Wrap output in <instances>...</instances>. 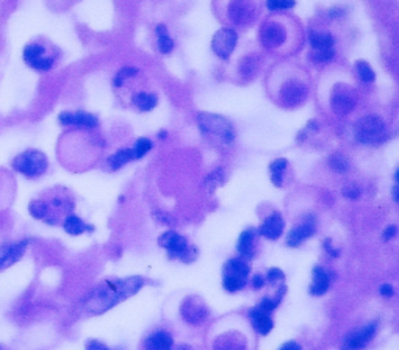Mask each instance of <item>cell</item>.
<instances>
[{
  "label": "cell",
  "instance_id": "bcb514c9",
  "mask_svg": "<svg viewBox=\"0 0 399 350\" xmlns=\"http://www.w3.org/2000/svg\"><path fill=\"white\" fill-rule=\"evenodd\" d=\"M394 180L399 183V169H396V172H394Z\"/></svg>",
  "mask_w": 399,
  "mask_h": 350
},
{
  "label": "cell",
  "instance_id": "8992f818",
  "mask_svg": "<svg viewBox=\"0 0 399 350\" xmlns=\"http://www.w3.org/2000/svg\"><path fill=\"white\" fill-rule=\"evenodd\" d=\"M197 122L201 130L210 139H216L221 144H232L235 141V130L233 125L223 116L201 113L197 116Z\"/></svg>",
  "mask_w": 399,
  "mask_h": 350
},
{
  "label": "cell",
  "instance_id": "836d02e7",
  "mask_svg": "<svg viewBox=\"0 0 399 350\" xmlns=\"http://www.w3.org/2000/svg\"><path fill=\"white\" fill-rule=\"evenodd\" d=\"M248 281H243V280H238V278H233V277H227V275H223V288L227 291V293H238L241 291L244 286H246Z\"/></svg>",
  "mask_w": 399,
  "mask_h": 350
},
{
  "label": "cell",
  "instance_id": "d590c367",
  "mask_svg": "<svg viewBox=\"0 0 399 350\" xmlns=\"http://www.w3.org/2000/svg\"><path fill=\"white\" fill-rule=\"evenodd\" d=\"M265 280H266L268 284H275V283L285 280V274L279 267H271V269H268V272L265 275Z\"/></svg>",
  "mask_w": 399,
  "mask_h": 350
},
{
  "label": "cell",
  "instance_id": "7dc6e473",
  "mask_svg": "<svg viewBox=\"0 0 399 350\" xmlns=\"http://www.w3.org/2000/svg\"><path fill=\"white\" fill-rule=\"evenodd\" d=\"M0 350H5V348H4V345H2V344H0Z\"/></svg>",
  "mask_w": 399,
  "mask_h": 350
},
{
  "label": "cell",
  "instance_id": "7402d4cb",
  "mask_svg": "<svg viewBox=\"0 0 399 350\" xmlns=\"http://www.w3.org/2000/svg\"><path fill=\"white\" fill-rule=\"evenodd\" d=\"M257 230L255 229H246L238 238L236 242V250L240 253V257L244 260H252L255 257V238H257Z\"/></svg>",
  "mask_w": 399,
  "mask_h": 350
},
{
  "label": "cell",
  "instance_id": "d6986e66",
  "mask_svg": "<svg viewBox=\"0 0 399 350\" xmlns=\"http://www.w3.org/2000/svg\"><path fill=\"white\" fill-rule=\"evenodd\" d=\"M312 275H313V280L309 286L310 296H313V297L324 296L330 288V272H327L323 266H315Z\"/></svg>",
  "mask_w": 399,
  "mask_h": 350
},
{
  "label": "cell",
  "instance_id": "60d3db41",
  "mask_svg": "<svg viewBox=\"0 0 399 350\" xmlns=\"http://www.w3.org/2000/svg\"><path fill=\"white\" fill-rule=\"evenodd\" d=\"M379 293H381V296H384V297H393V296H394V288H393L390 283H384V284L379 286Z\"/></svg>",
  "mask_w": 399,
  "mask_h": 350
},
{
  "label": "cell",
  "instance_id": "5b68a950",
  "mask_svg": "<svg viewBox=\"0 0 399 350\" xmlns=\"http://www.w3.org/2000/svg\"><path fill=\"white\" fill-rule=\"evenodd\" d=\"M11 168L27 180H39L49 171V158L39 149H25L11 160Z\"/></svg>",
  "mask_w": 399,
  "mask_h": 350
},
{
  "label": "cell",
  "instance_id": "2e32d148",
  "mask_svg": "<svg viewBox=\"0 0 399 350\" xmlns=\"http://www.w3.org/2000/svg\"><path fill=\"white\" fill-rule=\"evenodd\" d=\"M180 314L188 324H199L208 316V310L197 299H187L180 306Z\"/></svg>",
  "mask_w": 399,
  "mask_h": 350
},
{
  "label": "cell",
  "instance_id": "484cf974",
  "mask_svg": "<svg viewBox=\"0 0 399 350\" xmlns=\"http://www.w3.org/2000/svg\"><path fill=\"white\" fill-rule=\"evenodd\" d=\"M287 293V288H285V286H281V288H279V291L277 293H275L274 296H268V297H263L260 302H258V308L260 310H263V311H266V313H272L275 308H277L281 303H282V299H284V294Z\"/></svg>",
  "mask_w": 399,
  "mask_h": 350
},
{
  "label": "cell",
  "instance_id": "d4e9b609",
  "mask_svg": "<svg viewBox=\"0 0 399 350\" xmlns=\"http://www.w3.org/2000/svg\"><path fill=\"white\" fill-rule=\"evenodd\" d=\"M284 38H285L284 30L281 27H277L275 24H268L263 28V31H262V39H263L265 46H268V47L281 46Z\"/></svg>",
  "mask_w": 399,
  "mask_h": 350
},
{
  "label": "cell",
  "instance_id": "30bf717a",
  "mask_svg": "<svg viewBox=\"0 0 399 350\" xmlns=\"http://www.w3.org/2000/svg\"><path fill=\"white\" fill-rule=\"evenodd\" d=\"M30 242H32L30 238H21L0 245V274L17 264L25 257Z\"/></svg>",
  "mask_w": 399,
  "mask_h": 350
},
{
  "label": "cell",
  "instance_id": "e575fe53",
  "mask_svg": "<svg viewBox=\"0 0 399 350\" xmlns=\"http://www.w3.org/2000/svg\"><path fill=\"white\" fill-rule=\"evenodd\" d=\"M296 5L294 0H266V7L272 11L277 10H290Z\"/></svg>",
  "mask_w": 399,
  "mask_h": 350
},
{
  "label": "cell",
  "instance_id": "74e56055",
  "mask_svg": "<svg viewBox=\"0 0 399 350\" xmlns=\"http://www.w3.org/2000/svg\"><path fill=\"white\" fill-rule=\"evenodd\" d=\"M335 52L333 49H324V50H315V59L316 61H321V63H326V61H330L333 58Z\"/></svg>",
  "mask_w": 399,
  "mask_h": 350
},
{
  "label": "cell",
  "instance_id": "8d00e7d4",
  "mask_svg": "<svg viewBox=\"0 0 399 350\" xmlns=\"http://www.w3.org/2000/svg\"><path fill=\"white\" fill-rule=\"evenodd\" d=\"M85 350H113L111 347H108L104 341L99 339H88L85 344Z\"/></svg>",
  "mask_w": 399,
  "mask_h": 350
},
{
  "label": "cell",
  "instance_id": "4dcf8cb0",
  "mask_svg": "<svg viewBox=\"0 0 399 350\" xmlns=\"http://www.w3.org/2000/svg\"><path fill=\"white\" fill-rule=\"evenodd\" d=\"M153 147V142L149 139V138H138L135 141V144L132 146L133 149V155H135V160H141V158H144Z\"/></svg>",
  "mask_w": 399,
  "mask_h": 350
},
{
  "label": "cell",
  "instance_id": "f1b7e54d",
  "mask_svg": "<svg viewBox=\"0 0 399 350\" xmlns=\"http://www.w3.org/2000/svg\"><path fill=\"white\" fill-rule=\"evenodd\" d=\"M288 166V161L285 160V158H277L275 161H272L269 164V171H271V180L275 186H281L282 184V177H284V172Z\"/></svg>",
  "mask_w": 399,
  "mask_h": 350
},
{
  "label": "cell",
  "instance_id": "7a4b0ae2",
  "mask_svg": "<svg viewBox=\"0 0 399 350\" xmlns=\"http://www.w3.org/2000/svg\"><path fill=\"white\" fill-rule=\"evenodd\" d=\"M105 147L107 141L97 130H66L58 141V160L72 172H85L102 160Z\"/></svg>",
  "mask_w": 399,
  "mask_h": 350
},
{
  "label": "cell",
  "instance_id": "f35d334b",
  "mask_svg": "<svg viewBox=\"0 0 399 350\" xmlns=\"http://www.w3.org/2000/svg\"><path fill=\"white\" fill-rule=\"evenodd\" d=\"M343 196L351 199V200H357L360 197V189L357 186H348L343 189Z\"/></svg>",
  "mask_w": 399,
  "mask_h": 350
},
{
  "label": "cell",
  "instance_id": "7bdbcfd3",
  "mask_svg": "<svg viewBox=\"0 0 399 350\" xmlns=\"http://www.w3.org/2000/svg\"><path fill=\"white\" fill-rule=\"evenodd\" d=\"M396 233H397V227H396V225H388V227L384 230L382 238H384V241H390V239H393V238L396 236Z\"/></svg>",
  "mask_w": 399,
  "mask_h": 350
},
{
  "label": "cell",
  "instance_id": "e0dca14e",
  "mask_svg": "<svg viewBox=\"0 0 399 350\" xmlns=\"http://www.w3.org/2000/svg\"><path fill=\"white\" fill-rule=\"evenodd\" d=\"M132 161H135L133 149L132 147H122V149H117L114 153H111L104 161V169L108 171V172H117Z\"/></svg>",
  "mask_w": 399,
  "mask_h": 350
},
{
  "label": "cell",
  "instance_id": "8fae6325",
  "mask_svg": "<svg viewBox=\"0 0 399 350\" xmlns=\"http://www.w3.org/2000/svg\"><path fill=\"white\" fill-rule=\"evenodd\" d=\"M377 321H371L360 328L352 330L343 341V350H362L373 341L377 332Z\"/></svg>",
  "mask_w": 399,
  "mask_h": 350
},
{
  "label": "cell",
  "instance_id": "4fadbf2b",
  "mask_svg": "<svg viewBox=\"0 0 399 350\" xmlns=\"http://www.w3.org/2000/svg\"><path fill=\"white\" fill-rule=\"evenodd\" d=\"M316 232V219L315 216H307L299 225L293 227L287 236V245L288 247H299L304 241L310 239Z\"/></svg>",
  "mask_w": 399,
  "mask_h": 350
},
{
  "label": "cell",
  "instance_id": "5bb4252c",
  "mask_svg": "<svg viewBox=\"0 0 399 350\" xmlns=\"http://www.w3.org/2000/svg\"><path fill=\"white\" fill-rule=\"evenodd\" d=\"M141 350H174V338L168 330L155 328L144 336Z\"/></svg>",
  "mask_w": 399,
  "mask_h": 350
},
{
  "label": "cell",
  "instance_id": "6da1fadb",
  "mask_svg": "<svg viewBox=\"0 0 399 350\" xmlns=\"http://www.w3.org/2000/svg\"><path fill=\"white\" fill-rule=\"evenodd\" d=\"M147 284V278L141 275H132L126 278H104L94 284L86 294L78 300L77 308L83 316L93 317L108 313L119 303L136 296Z\"/></svg>",
  "mask_w": 399,
  "mask_h": 350
},
{
  "label": "cell",
  "instance_id": "603a6c76",
  "mask_svg": "<svg viewBox=\"0 0 399 350\" xmlns=\"http://www.w3.org/2000/svg\"><path fill=\"white\" fill-rule=\"evenodd\" d=\"M354 104L355 102H354L352 94L346 89V86H345V89H335L333 91L330 105L338 114H348L354 108Z\"/></svg>",
  "mask_w": 399,
  "mask_h": 350
},
{
  "label": "cell",
  "instance_id": "ac0fdd59",
  "mask_svg": "<svg viewBox=\"0 0 399 350\" xmlns=\"http://www.w3.org/2000/svg\"><path fill=\"white\" fill-rule=\"evenodd\" d=\"M248 317H249L251 325L254 327V330H255L258 335H262V336L269 335V332H271L272 327H274V321H272L271 314L266 313V311H263V310H260L258 306L251 308L249 313H248Z\"/></svg>",
  "mask_w": 399,
  "mask_h": 350
},
{
  "label": "cell",
  "instance_id": "44dd1931",
  "mask_svg": "<svg viewBox=\"0 0 399 350\" xmlns=\"http://www.w3.org/2000/svg\"><path fill=\"white\" fill-rule=\"evenodd\" d=\"M249 274H251V264L248 260H244L241 257L227 260L223 267V275L233 277V278H238L243 281H248Z\"/></svg>",
  "mask_w": 399,
  "mask_h": 350
},
{
  "label": "cell",
  "instance_id": "ab89813d",
  "mask_svg": "<svg viewBox=\"0 0 399 350\" xmlns=\"http://www.w3.org/2000/svg\"><path fill=\"white\" fill-rule=\"evenodd\" d=\"M251 283H252V288L255 290V291H258V290H262L263 286L266 284V280H265V275H262V274H255L254 277H252V280H251Z\"/></svg>",
  "mask_w": 399,
  "mask_h": 350
},
{
  "label": "cell",
  "instance_id": "f546056e",
  "mask_svg": "<svg viewBox=\"0 0 399 350\" xmlns=\"http://www.w3.org/2000/svg\"><path fill=\"white\" fill-rule=\"evenodd\" d=\"M355 71H357L358 78L365 83H373L376 80V72L373 71V68L368 65L366 61H357L355 63Z\"/></svg>",
  "mask_w": 399,
  "mask_h": 350
},
{
  "label": "cell",
  "instance_id": "3957f363",
  "mask_svg": "<svg viewBox=\"0 0 399 350\" xmlns=\"http://www.w3.org/2000/svg\"><path fill=\"white\" fill-rule=\"evenodd\" d=\"M75 208L77 197L66 186L49 188L28 203L30 216L49 227H61L63 220L69 214L75 213Z\"/></svg>",
  "mask_w": 399,
  "mask_h": 350
},
{
  "label": "cell",
  "instance_id": "d6a6232c",
  "mask_svg": "<svg viewBox=\"0 0 399 350\" xmlns=\"http://www.w3.org/2000/svg\"><path fill=\"white\" fill-rule=\"evenodd\" d=\"M329 166L330 169H333L335 172L338 174H343L349 169V160L345 156V155H340V153H335L329 158Z\"/></svg>",
  "mask_w": 399,
  "mask_h": 350
},
{
  "label": "cell",
  "instance_id": "7c38bea8",
  "mask_svg": "<svg viewBox=\"0 0 399 350\" xmlns=\"http://www.w3.org/2000/svg\"><path fill=\"white\" fill-rule=\"evenodd\" d=\"M236 43H238L236 31L232 30V28L224 27V28H221L220 31H216V35L213 36L211 49H213V52L216 53L220 58L227 59V58L232 55V52H233Z\"/></svg>",
  "mask_w": 399,
  "mask_h": 350
},
{
  "label": "cell",
  "instance_id": "f6af8a7d",
  "mask_svg": "<svg viewBox=\"0 0 399 350\" xmlns=\"http://www.w3.org/2000/svg\"><path fill=\"white\" fill-rule=\"evenodd\" d=\"M393 197H394V200L399 203V186H396V188L393 189Z\"/></svg>",
  "mask_w": 399,
  "mask_h": 350
},
{
  "label": "cell",
  "instance_id": "b9f144b4",
  "mask_svg": "<svg viewBox=\"0 0 399 350\" xmlns=\"http://www.w3.org/2000/svg\"><path fill=\"white\" fill-rule=\"evenodd\" d=\"M324 249H326V252L329 253L332 258H338V257H340V250L335 249V247L330 244V239H326V241H324Z\"/></svg>",
  "mask_w": 399,
  "mask_h": 350
},
{
  "label": "cell",
  "instance_id": "83f0119b",
  "mask_svg": "<svg viewBox=\"0 0 399 350\" xmlns=\"http://www.w3.org/2000/svg\"><path fill=\"white\" fill-rule=\"evenodd\" d=\"M310 44L315 50H324V49H332L333 47V36L327 35V33H318V31H313L310 33Z\"/></svg>",
  "mask_w": 399,
  "mask_h": 350
},
{
  "label": "cell",
  "instance_id": "277c9868",
  "mask_svg": "<svg viewBox=\"0 0 399 350\" xmlns=\"http://www.w3.org/2000/svg\"><path fill=\"white\" fill-rule=\"evenodd\" d=\"M24 63L36 72L52 71L61 58V50L50 41L38 38L30 41L22 50Z\"/></svg>",
  "mask_w": 399,
  "mask_h": 350
},
{
  "label": "cell",
  "instance_id": "ba28073f",
  "mask_svg": "<svg viewBox=\"0 0 399 350\" xmlns=\"http://www.w3.org/2000/svg\"><path fill=\"white\" fill-rule=\"evenodd\" d=\"M58 123L66 130L96 132L101 129V119L85 110H65L58 114Z\"/></svg>",
  "mask_w": 399,
  "mask_h": 350
},
{
  "label": "cell",
  "instance_id": "9c48e42d",
  "mask_svg": "<svg viewBox=\"0 0 399 350\" xmlns=\"http://www.w3.org/2000/svg\"><path fill=\"white\" fill-rule=\"evenodd\" d=\"M385 130V123L377 116H365L355 122V139L360 144L381 142Z\"/></svg>",
  "mask_w": 399,
  "mask_h": 350
},
{
  "label": "cell",
  "instance_id": "cb8c5ba5",
  "mask_svg": "<svg viewBox=\"0 0 399 350\" xmlns=\"http://www.w3.org/2000/svg\"><path fill=\"white\" fill-rule=\"evenodd\" d=\"M132 105L141 111V113H149L158 105V97L153 92H147V91H138L132 95Z\"/></svg>",
  "mask_w": 399,
  "mask_h": 350
},
{
  "label": "cell",
  "instance_id": "52a82bcc",
  "mask_svg": "<svg viewBox=\"0 0 399 350\" xmlns=\"http://www.w3.org/2000/svg\"><path fill=\"white\" fill-rule=\"evenodd\" d=\"M158 245L166 250L169 260H178L182 263H193L197 257L196 249L190 247L185 236L178 235L174 230H168L158 238Z\"/></svg>",
  "mask_w": 399,
  "mask_h": 350
},
{
  "label": "cell",
  "instance_id": "1f68e13d",
  "mask_svg": "<svg viewBox=\"0 0 399 350\" xmlns=\"http://www.w3.org/2000/svg\"><path fill=\"white\" fill-rule=\"evenodd\" d=\"M305 86L304 85H297V83H291L288 86L284 88V99L288 100V102H296V100H301L304 97L305 94Z\"/></svg>",
  "mask_w": 399,
  "mask_h": 350
},
{
  "label": "cell",
  "instance_id": "ee69618b",
  "mask_svg": "<svg viewBox=\"0 0 399 350\" xmlns=\"http://www.w3.org/2000/svg\"><path fill=\"white\" fill-rule=\"evenodd\" d=\"M279 350H302V345L299 342H296V341H288Z\"/></svg>",
  "mask_w": 399,
  "mask_h": 350
},
{
  "label": "cell",
  "instance_id": "9a60e30c",
  "mask_svg": "<svg viewBox=\"0 0 399 350\" xmlns=\"http://www.w3.org/2000/svg\"><path fill=\"white\" fill-rule=\"evenodd\" d=\"M284 229H285V220L282 217L281 213H272L271 216H268L263 224L258 227L257 233L269 241H277L282 233H284Z\"/></svg>",
  "mask_w": 399,
  "mask_h": 350
},
{
  "label": "cell",
  "instance_id": "4316f807",
  "mask_svg": "<svg viewBox=\"0 0 399 350\" xmlns=\"http://www.w3.org/2000/svg\"><path fill=\"white\" fill-rule=\"evenodd\" d=\"M155 31H157V44H158L160 52L171 53L174 49V41H172L171 35L168 33V28L163 24H160V25H157Z\"/></svg>",
  "mask_w": 399,
  "mask_h": 350
},
{
  "label": "cell",
  "instance_id": "ffe728a7",
  "mask_svg": "<svg viewBox=\"0 0 399 350\" xmlns=\"http://www.w3.org/2000/svg\"><path fill=\"white\" fill-rule=\"evenodd\" d=\"M61 229L65 230V233H68L69 236H82L85 233H93L96 229L93 224H88L86 220H83L78 214L72 213L69 214L63 224H61Z\"/></svg>",
  "mask_w": 399,
  "mask_h": 350
}]
</instances>
